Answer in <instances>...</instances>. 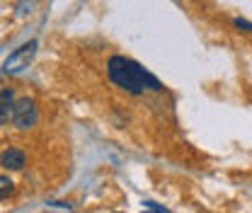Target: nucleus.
Listing matches in <instances>:
<instances>
[{
    "label": "nucleus",
    "mask_w": 252,
    "mask_h": 213,
    "mask_svg": "<svg viewBox=\"0 0 252 213\" xmlns=\"http://www.w3.org/2000/svg\"><path fill=\"white\" fill-rule=\"evenodd\" d=\"M107 75L109 80L128 94H146V92H162V83L156 75H151L141 63L126 56H112L107 61Z\"/></svg>",
    "instance_id": "nucleus-1"
},
{
    "label": "nucleus",
    "mask_w": 252,
    "mask_h": 213,
    "mask_svg": "<svg viewBox=\"0 0 252 213\" xmlns=\"http://www.w3.org/2000/svg\"><path fill=\"white\" fill-rule=\"evenodd\" d=\"M10 122H12L15 128H20V131H30V128H34V126L39 123V107H36V102H34L32 97H20V99H15Z\"/></svg>",
    "instance_id": "nucleus-2"
},
{
    "label": "nucleus",
    "mask_w": 252,
    "mask_h": 213,
    "mask_svg": "<svg viewBox=\"0 0 252 213\" xmlns=\"http://www.w3.org/2000/svg\"><path fill=\"white\" fill-rule=\"evenodd\" d=\"M36 41L32 39L27 44H22V46H17L7 59L2 63V73H7V75H17V73H22L25 68H30V63L34 61V56H36Z\"/></svg>",
    "instance_id": "nucleus-3"
},
{
    "label": "nucleus",
    "mask_w": 252,
    "mask_h": 213,
    "mask_svg": "<svg viewBox=\"0 0 252 213\" xmlns=\"http://www.w3.org/2000/svg\"><path fill=\"white\" fill-rule=\"evenodd\" d=\"M25 165H27V152L22 151V148L10 146V148H5V151L0 152V167L2 170L20 172V170H25Z\"/></svg>",
    "instance_id": "nucleus-4"
},
{
    "label": "nucleus",
    "mask_w": 252,
    "mask_h": 213,
    "mask_svg": "<svg viewBox=\"0 0 252 213\" xmlns=\"http://www.w3.org/2000/svg\"><path fill=\"white\" fill-rule=\"evenodd\" d=\"M12 104H15V92L10 90V88H2L0 90V126H5V123L10 122Z\"/></svg>",
    "instance_id": "nucleus-5"
},
{
    "label": "nucleus",
    "mask_w": 252,
    "mask_h": 213,
    "mask_svg": "<svg viewBox=\"0 0 252 213\" xmlns=\"http://www.w3.org/2000/svg\"><path fill=\"white\" fill-rule=\"evenodd\" d=\"M15 194V182L10 180V177H5V175H0V201H5V199H10Z\"/></svg>",
    "instance_id": "nucleus-6"
},
{
    "label": "nucleus",
    "mask_w": 252,
    "mask_h": 213,
    "mask_svg": "<svg viewBox=\"0 0 252 213\" xmlns=\"http://www.w3.org/2000/svg\"><path fill=\"white\" fill-rule=\"evenodd\" d=\"M233 22H235V27H238L240 31H248V34L252 31V22H248V20H243V17H235Z\"/></svg>",
    "instance_id": "nucleus-7"
},
{
    "label": "nucleus",
    "mask_w": 252,
    "mask_h": 213,
    "mask_svg": "<svg viewBox=\"0 0 252 213\" xmlns=\"http://www.w3.org/2000/svg\"><path fill=\"white\" fill-rule=\"evenodd\" d=\"M146 209H151V211H165L162 206H158V204H153V201H146Z\"/></svg>",
    "instance_id": "nucleus-8"
}]
</instances>
